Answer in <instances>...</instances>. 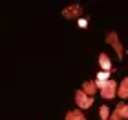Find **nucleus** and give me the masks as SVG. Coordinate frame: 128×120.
Here are the masks:
<instances>
[{
	"label": "nucleus",
	"mask_w": 128,
	"mask_h": 120,
	"mask_svg": "<svg viewBox=\"0 0 128 120\" xmlns=\"http://www.w3.org/2000/svg\"><path fill=\"white\" fill-rule=\"evenodd\" d=\"M106 42L112 45V47L115 49V53H117V58L119 60H123V44H121V40H119V37H117V33L115 31H110L108 35H106Z\"/></svg>",
	"instance_id": "nucleus-1"
},
{
	"label": "nucleus",
	"mask_w": 128,
	"mask_h": 120,
	"mask_svg": "<svg viewBox=\"0 0 128 120\" xmlns=\"http://www.w3.org/2000/svg\"><path fill=\"white\" fill-rule=\"evenodd\" d=\"M75 102H77L79 109H88V107H92V104H94V96H88L86 93H82V89H79L77 93H75Z\"/></svg>",
	"instance_id": "nucleus-2"
},
{
	"label": "nucleus",
	"mask_w": 128,
	"mask_h": 120,
	"mask_svg": "<svg viewBox=\"0 0 128 120\" xmlns=\"http://www.w3.org/2000/svg\"><path fill=\"white\" fill-rule=\"evenodd\" d=\"M115 95H117V82L108 80L106 85L101 89V96H102V98H106V100H110V98H114Z\"/></svg>",
	"instance_id": "nucleus-3"
},
{
	"label": "nucleus",
	"mask_w": 128,
	"mask_h": 120,
	"mask_svg": "<svg viewBox=\"0 0 128 120\" xmlns=\"http://www.w3.org/2000/svg\"><path fill=\"white\" fill-rule=\"evenodd\" d=\"M80 13H82V7H80L79 4H73V5H70V7H66V9H62V16L64 18H79L80 16Z\"/></svg>",
	"instance_id": "nucleus-4"
},
{
	"label": "nucleus",
	"mask_w": 128,
	"mask_h": 120,
	"mask_svg": "<svg viewBox=\"0 0 128 120\" xmlns=\"http://www.w3.org/2000/svg\"><path fill=\"white\" fill-rule=\"evenodd\" d=\"M99 66L102 67V71H110V69H112V60H110V56L106 53L99 55Z\"/></svg>",
	"instance_id": "nucleus-5"
},
{
	"label": "nucleus",
	"mask_w": 128,
	"mask_h": 120,
	"mask_svg": "<svg viewBox=\"0 0 128 120\" xmlns=\"http://www.w3.org/2000/svg\"><path fill=\"white\" fill-rule=\"evenodd\" d=\"M82 93H86L88 96H94L95 93H97V85H95V82H84L82 84Z\"/></svg>",
	"instance_id": "nucleus-6"
},
{
	"label": "nucleus",
	"mask_w": 128,
	"mask_h": 120,
	"mask_svg": "<svg viewBox=\"0 0 128 120\" xmlns=\"http://www.w3.org/2000/svg\"><path fill=\"white\" fill-rule=\"evenodd\" d=\"M117 95L121 96V98H128V78H124L123 82L119 84V87H117Z\"/></svg>",
	"instance_id": "nucleus-7"
},
{
	"label": "nucleus",
	"mask_w": 128,
	"mask_h": 120,
	"mask_svg": "<svg viewBox=\"0 0 128 120\" xmlns=\"http://www.w3.org/2000/svg\"><path fill=\"white\" fill-rule=\"evenodd\" d=\"M115 113L119 115V118H128V104H117V107H115Z\"/></svg>",
	"instance_id": "nucleus-8"
},
{
	"label": "nucleus",
	"mask_w": 128,
	"mask_h": 120,
	"mask_svg": "<svg viewBox=\"0 0 128 120\" xmlns=\"http://www.w3.org/2000/svg\"><path fill=\"white\" fill-rule=\"evenodd\" d=\"M66 120H86V117L82 115V111H70L66 115Z\"/></svg>",
	"instance_id": "nucleus-9"
},
{
	"label": "nucleus",
	"mask_w": 128,
	"mask_h": 120,
	"mask_svg": "<svg viewBox=\"0 0 128 120\" xmlns=\"http://www.w3.org/2000/svg\"><path fill=\"white\" fill-rule=\"evenodd\" d=\"M110 80V71H101L97 75V82H101V84H106Z\"/></svg>",
	"instance_id": "nucleus-10"
},
{
	"label": "nucleus",
	"mask_w": 128,
	"mask_h": 120,
	"mask_svg": "<svg viewBox=\"0 0 128 120\" xmlns=\"http://www.w3.org/2000/svg\"><path fill=\"white\" fill-rule=\"evenodd\" d=\"M99 117L102 120H110V109L106 106H101V109H99Z\"/></svg>",
	"instance_id": "nucleus-11"
},
{
	"label": "nucleus",
	"mask_w": 128,
	"mask_h": 120,
	"mask_svg": "<svg viewBox=\"0 0 128 120\" xmlns=\"http://www.w3.org/2000/svg\"><path fill=\"white\" fill-rule=\"evenodd\" d=\"M86 26H88V20H86V18H79V27H82V29H84Z\"/></svg>",
	"instance_id": "nucleus-12"
},
{
	"label": "nucleus",
	"mask_w": 128,
	"mask_h": 120,
	"mask_svg": "<svg viewBox=\"0 0 128 120\" xmlns=\"http://www.w3.org/2000/svg\"><path fill=\"white\" fill-rule=\"evenodd\" d=\"M110 120H121V118H119V115H117V113H115V111H114V113H112V115H110Z\"/></svg>",
	"instance_id": "nucleus-13"
}]
</instances>
